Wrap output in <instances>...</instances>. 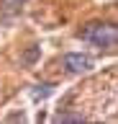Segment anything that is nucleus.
<instances>
[{
    "label": "nucleus",
    "mask_w": 118,
    "mask_h": 124,
    "mask_svg": "<svg viewBox=\"0 0 118 124\" xmlns=\"http://www.w3.org/2000/svg\"><path fill=\"white\" fill-rule=\"evenodd\" d=\"M80 36L93 41L100 49H113L118 44V29L113 23H87V29L80 31Z\"/></svg>",
    "instance_id": "nucleus-1"
},
{
    "label": "nucleus",
    "mask_w": 118,
    "mask_h": 124,
    "mask_svg": "<svg viewBox=\"0 0 118 124\" xmlns=\"http://www.w3.org/2000/svg\"><path fill=\"white\" fill-rule=\"evenodd\" d=\"M64 67H67V72H75V75L90 72V70H93V57L80 54V52H69L67 57H64Z\"/></svg>",
    "instance_id": "nucleus-2"
},
{
    "label": "nucleus",
    "mask_w": 118,
    "mask_h": 124,
    "mask_svg": "<svg viewBox=\"0 0 118 124\" xmlns=\"http://www.w3.org/2000/svg\"><path fill=\"white\" fill-rule=\"evenodd\" d=\"M39 57H41V46L33 44V46H28V49L21 54V65H23V67H31V65L39 60Z\"/></svg>",
    "instance_id": "nucleus-3"
},
{
    "label": "nucleus",
    "mask_w": 118,
    "mask_h": 124,
    "mask_svg": "<svg viewBox=\"0 0 118 124\" xmlns=\"http://www.w3.org/2000/svg\"><path fill=\"white\" fill-rule=\"evenodd\" d=\"M23 5L26 0H0V10H5V13H18Z\"/></svg>",
    "instance_id": "nucleus-4"
},
{
    "label": "nucleus",
    "mask_w": 118,
    "mask_h": 124,
    "mask_svg": "<svg viewBox=\"0 0 118 124\" xmlns=\"http://www.w3.org/2000/svg\"><path fill=\"white\" fill-rule=\"evenodd\" d=\"M51 91H54V85H51V83H44V85H36V91H31V96L39 101V98H46Z\"/></svg>",
    "instance_id": "nucleus-5"
},
{
    "label": "nucleus",
    "mask_w": 118,
    "mask_h": 124,
    "mask_svg": "<svg viewBox=\"0 0 118 124\" xmlns=\"http://www.w3.org/2000/svg\"><path fill=\"white\" fill-rule=\"evenodd\" d=\"M85 116L82 114H72V111H62V114H56V122H82Z\"/></svg>",
    "instance_id": "nucleus-6"
}]
</instances>
